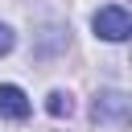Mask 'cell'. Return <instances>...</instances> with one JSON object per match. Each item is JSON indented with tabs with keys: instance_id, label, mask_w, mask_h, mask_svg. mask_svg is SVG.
I'll return each instance as SVG.
<instances>
[{
	"instance_id": "6da1fadb",
	"label": "cell",
	"mask_w": 132,
	"mask_h": 132,
	"mask_svg": "<svg viewBox=\"0 0 132 132\" xmlns=\"http://www.w3.org/2000/svg\"><path fill=\"white\" fill-rule=\"evenodd\" d=\"M91 29H95V37H103V41H128L132 16H128L120 4H107V8H99V12L91 16Z\"/></svg>"
},
{
	"instance_id": "3957f363",
	"label": "cell",
	"mask_w": 132,
	"mask_h": 132,
	"mask_svg": "<svg viewBox=\"0 0 132 132\" xmlns=\"http://www.w3.org/2000/svg\"><path fill=\"white\" fill-rule=\"evenodd\" d=\"M29 95L16 87V82H0V116L4 120H25L29 116Z\"/></svg>"
},
{
	"instance_id": "7a4b0ae2",
	"label": "cell",
	"mask_w": 132,
	"mask_h": 132,
	"mask_svg": "<svg viewBox=\"0 0 132 132\" xmlns=\"http://www.w3.org/2000/svg\"><path fill=\"white\" fill-rule=\"evenodd\" d=\"M91 116H95L99 124H124V120H128V95H124V91H103V95H95Z\"/></svg>"
},
{
	"instance_id": "277c9868",
	"label": "cell",
	"mask_w": 132,
	"mask_h": 132,
	"mask_svg": "<svg viewBox=\"0 0 132 132\" xmlns=\"http://www.w3.org/2000/svg\"><path fill=\"white\" fill-rule=\"evenodd\" d=\"M45 111H50V116H70V111H74V99H70L66 91H50V99H45Z\"/></svg>"
},
{
	"instance_id": "5b68a950",
	"label": "cell",
	"mask_w": 132,
	"mask_h": 132,
	"mask_svg": "<svg viewBox=\"0 0 132 132\" xmlns=\"http://www.w3.org/2000/svg\"><path fill=\"white\" fill-rule=\"evenodd\" d=\"M12 45H16V33H12L8 25H0V58H4V54H12Z\"/></svg>"
}]
</instances>
